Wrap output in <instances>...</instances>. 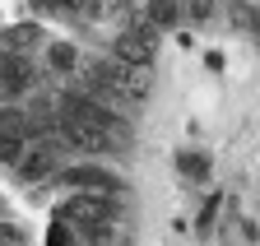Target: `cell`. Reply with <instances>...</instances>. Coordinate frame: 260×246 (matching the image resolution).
Returning <instances> with one entry per match:
<instances>
[{
	"instance_id": "1",
	"label": "cell",
	"mask_w": 260,
	"mask_h": 246,
	"mask_svg": "<svg viewBox=\"0 0 260 246\" xmlns=\"http://www.w3.org/2000/svg\"><path fill=\"white\" fill-rule=\"evenodd\" d=\"M112 56L121 60V65H130V70H149L153 56H158V28H153L144 14H130V19L121 23L116 42H112Z\"/></svg>"
},
{
	"instance_id": "2",
	"label": "cell",
	"mask_w": 260,
	"mask_h": 246,
	"mask_svg": "<svg viewBox=\"0 0 260 246\" xmlns=\"http://www.w3.org/2000/svg\"><path fill=\"white\" fill-rule=\"evenodd\" d=\"M56 181L65 191H93V195H125V181L116 177V172H107V167H98V163H70V167H60L56 172Z\"/></svg>"
},
{
	"instance_id": "3",
	"label": "cell",
	"mask_w": 260,
	"mask_h": 246,
	"mask_svg": "<svg viewBox=\"0 0 260 246\" xmlns=\"http://www.w3.org/2000/svg\"><path fill=\"white\" fill-rule=\"evenodd\" d=\"M32 84V65H28V56H0V98L5 102H14L23 88Z\"/></svg>"
},
{
	"instance_id": "4",
	"label": "cell",
	"mask_w": 260,
	"mask_h": 246,
	"mask_svg": "<svg viewBox=\"0 0 260 246\" xmlns=\"http://www.w3.org/2000/svg\"><path fill=\"white\" fill-rule=\"evenodd\" d=\"M177 14H181V0H149V5H144V19L158 28V33H162V28H172Z\"/></svg>"
},
{
	"instance_id": "5",
	"label": "cell",
	"mask_w": 260,
	"mask_h": 246,
	"mask_svg": "<svg viewBox=\"0 0 260 246\" xmlns=\"http://www.w3.org/2000/svg\"><path fill=\"white\" fill-rule=\"evenodd\" d=\"M47 60L56 65V75H79V51H75L70 42H56V47L47 51Z\"/></svg>"
},
{
	"instance_id": "6",
	"label": "cell",
	"mask_w": 260,
	"mask_h": 246,
	"mask_svg": "<svg viewBox=\"0 0 260 246\" xmlns=\"http://www.w3.org/2000/svg\"><path fill=\"white\" fill-rule=\"evenodd\" d=\"M177 167H181V177H195V181H205V177H209V153L181 149V153H177Z\"/></svg>"
},
{
	"instance_id": "7",
	"label": "cell",
	"mask_w": 260,
	"mask_h": 246,
	"mask_svg": "<svg viewBox=\"0 0 260 246\" xmlns=\"http://www.w3.org/2000/svg\"><path fill=\"white\" fill-rule=\"evenodd\" d=\"M32 42H38V23H19V28H10V33H5V51H10V56H23Z\"/></svg>"
},
{
	"instance_id": "8",
	"label": "cell",
	"mask_w": 260,
	"mask_h": 246,
	"mask_svg": "<svg viewBox=\"0 0 260 246\" xmlns=\"http://www.w3.org/2000/svg\"><path fill=\"white\" fill-rule=\"evenodd\" d=\"M23 139H10V135H0V167H14L19 158H23Z\"/></svg>"
},
{
	"instance_id": "9",
	"label": "cell",
	"mask_w": 260,
	"mask_h": 246,
	"mask_svg": "<svg viewBox=\"0 0 260 246\" xmlns=\"http://www.w3.org/2000/svg\"><path fill=\"white\" fill-rule=\"evenodd\" d=\"M0 241H5V246H23V228H14V223H0Z\"/></svg>"
}]
</instances>
